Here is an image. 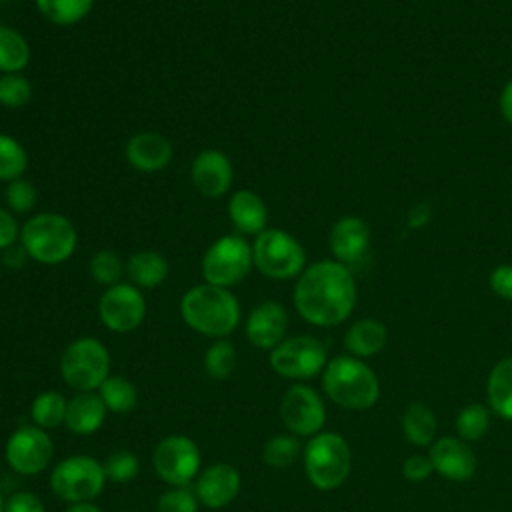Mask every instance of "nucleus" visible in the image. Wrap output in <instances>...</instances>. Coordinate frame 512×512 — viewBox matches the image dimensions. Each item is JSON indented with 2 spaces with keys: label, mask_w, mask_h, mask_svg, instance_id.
<instances>
[{
  "label": "nucleus",
  "mask_w": 512,
  "mask_h": 512,
  "mask_svg": "<svg viewBox=\"0 0 512 512\" xmlns=\"http://www.w3.org/2000/svg\"><path fill=\"white\" fill-rule=\"evenodd\" d=\"M252 262L270 280H290L306 268V250L290 232L266 228L252 240Z\"/></svg>",
  "instance_id": "nucleus-6"
},
{
  "label": "nucleus",
  "mask_w": 512,
  "mask_h": 512,
  "mask_svg": "<svg viewBox=\"0 0 512 512\" xmlns=\"http://www.w3.org/2000/svg\"><path fill=\"white\" fill-rule=\"evenodd\" d=\"M190 178L202 196L220 198L230 190L234 180L232 160L218 148H204L192 160Z\"/></svg>",
  "instance_id": "nucleus-15"
},
{
  "label": "nucleus",
  "mask_w": 512,
  "mask_h": 512,
  "mask_svg": "<svg viewBox=\"0 0 512 512\" xmlns=\"http://www.w3.org/2000/svg\"><path fill=\"white\" fill-rule=\"evenodd\" d=\"M66 408H68V400L60 392L46 390V392H40L32 400L30 418H32L34 426H38L42 430H50V428L64 424Z\"/></svg>",
  "instance_id": "nucleus-29"
},
{
  "label": "nucleus",
  "mask_w": 512,
  "mask_h": 512,
  "mask_svg": "<svg viewBox=\"0 0 512 512\" xmlns=\"http://www.w3.org/2000/svg\"><path fill=\"white\" fill-rule=\"evenodd\" d=\"M0 512H4V498H2V492H0Z\"/></svg>",
  "instance_id": "nucleus-46"
},
{
  "label": "nucleus",
  "mask_w": 512,
  "mask_h": 512,
  "mask_svg": "<svg viewBox=\"0 0 512 512\" xmlns=\"http://www.w3.org/2000/svg\"><path fill=\"white\" fill-rule=\"evenodd\" d=\"M230 224L242 236H258L268 226V208L264 198L248 188L236 190L226 204Z\"/></svg>",
  "instance_id": "nucleus-21"
},
{
  "label": "nucleus",
  "mask_w": 512,
  "mask_h": 512,
  "mask_svg": "<svg viewBox=\"0 0 512 512\" xmlns=\"http://www.w3.org/2000/svg\"><path fill=\"white\" fill-rule=\"evenodd\" d=\"M104 464L92 456L74 454L60 460L50 474V490L64 502H92L106 484Z\"/></svg>",
  "instance_id": "nucleus-9"
},
{
  "label": "nucleus",
  "mask_w": 512,
  "mask_h": 512,
  "mask_svg": "<svg viewBox=\"0 0 512 512\" xmlns=\"http://www.w3.org/2000/svg\"><path fill=\"white\" fill-rule=\"evenodd\" d=\"M106 412L108 410L98 394L78 392L72 400H68L64 424L78 436H90L100 430L106 420Z\"/></svg>",
  "instance_id": "nucleus-22"
},
{
  "label": "nucleus",
  "mask_w": 512,
  "mask_h": 512,
  "mask_svg": "<svg viewBox=\"0 0 512 512\" xmlns=\"http://www.w3.org/2000/svg\"><path fill=\"white\" fill-rule=\"evenodd\" d=\"M124 156L136 172L156 174L172 162L174 150L164 134L156 130H142L128 138Z\"/></svg>",
  "instance_id": "nucleus-18"
},
{
  "label": "nucleus",
  "mask_w": 512,
  "mask_h": 512,
  "mask_svg": "<svg viewBox=\"0 0 512 512\" xmlns=\"http://www.w3.org/2000/svg\"><path fill=\"white\" fill-rule=\"evenodd\" d=\"M280 418L294 436H314L326 422V406L314 388L292 384L280 400Z\"/></svg>",
  "instance_id": "nucleus-14"
},
{
  "label": "nucleus",
  "mask_w": 512,
  "mask_h": 512,
  "mask_svg": "<svg viewBox=\"0 0 512 512\" xmlns=\"http://www.w3.org/2000/svg\"><path fill=\"white\" fill-rule=\"evenodd\" d=\"M326 396L348 410H366L376 404L380 384L376 374L356 356H336L322 372Z\"/></svg>",
  "instance_id": "nucleus-4"
},
{
  "label": "nucleus",
  "mask_w": 512,
  "mask_h": 512,
  "mask_svg": "<svg viewBox=\"0 0 512 512\" xmlns=\"http://www.w3.org/2000/svg\"><path fill=\"white\" fill-rule=\"evenodd\" d=\"M240 490V474L232 464L216 462L196 476L194 494L206 508L228 506Z\"/></svg>",
  "instance_id": "nucleus-20"
},
{
  "label": "nucleus",
  "mask_w": 512,
  "mask_h": 512,
  "mask_svg": "<svg viewBox=\"0 0 512 512\" xmlns=\"http://www.w3.org/2000/svg\"><path fill=\"white\" fill-rule=\"evenodd\" d=\"M170 274V264L164 254L156 250H138L126 260L128 280L142 288H158Z\"/></svg>",
  "instance_id": "nucleus-23"
},
{
  "label": "nucleus",
  "mask_w": 512,
  "mask_h": 512,
  "mask_svg": "<svg viewBox=\"0 0 512 512\" xmlns=\"http://www.w3.org/2000/svg\"><path fill=\"white\" fill-rule=\"evenodd\" d=\"M356 304L352 270L338 260H318L302 270L294 286V306L312 326L344 322Z\"/></svg>",
  "instance_id": "nucleus-1"
},
{
  "label": "nucleus",
  "mask_w": 512,
  "mask_h": 512,
  "mask_svg": "<svg viewBox=\"0 0 512 512\" xmlns=\"http://www.w3.org/2000/svg\"><path fill=\"white\" fill-rule=\"evenodd\" d=\"M108 348L92 336L72 340L60 358V374L64 382L78 392H94L110 376Z\"/></svg>",
  "instance_id": "nucleus-8"
},
{
  "label": "nucleus",
  "mask_w": 512,
  "mask_h": 512,
  "mask_svg": "<svg viewBox=\"0 0 512 512\" xmlns=\"http://www.w3.org/2000/svg\"><path fill=\"white\" fill-rule=\"evenodd\" d=\"M180 316L194 332L218 340L236 330L242 310L230 288L202 282L184 292L180 300Z\"/></svg>",
  "instance_id": "nucleus-2"
},
{
  "label": "nucleus",
  "mask_w": 512,
  "mask_h": 512,
  "mask_svg": "<svg viewBox=\"0 0 512 512\" xmlns=\"http://www.w3.org/2000/svg\"><path fill=\"white\" fill-rule=\"evenodd\" d=\"M252 268V244L242 234H224L216 238L206 248L200 262L204 282L220 288L240 284Z\"/></svg>",
  "instance_id": "nucleus-7"
},
{
  "label": "nucleus",
  "mask_w": 512,
  "mask_h": 512,
  "mask_svg": "<svg viewBox=\"0 0 512 512\" xmlns=\"http://www.w3.org/2000/svg\"><path fill=\"white\" fill-rule=\"evenodd\" d=\"M38 14L54 26H74L94 8V0H34Z\"/></svg>",
  "instance_id": "nucleus-28"
},
{
  "label": "nucleus",
  "mask_w": 512,
  "mask_h": 512,
  "mask_svg": "<svg viewBox=\"0 0 512 512\" xmlns=\"http://www.w3.org/2000/svg\"><path fill=\"white\" fill-rule=\"evenodd\" d=\"M38 200V190L32 180L16 178L4 188V204L12 214H28Z\"/></svg>",
  "instance_id": "nucleus-37"
},
{
  "label": "nucleus",
  "mask_w": 512,
  "mask_h": 512,
  "mask_svg": "<svg viewBox=\"0 0 512 512\" xmlns=\"http://www.w3.org/2000/svg\"><path fill=\"white\" fill-rule=\"evenodd\" d=\"M198 498L186 486H172L162 492L156 502L158 512H198Z\"/></svg>",
  "instance_id": "nucleus-39"
},
{
  "label": "nucleus",
  "mask_w": 512,
  "mask_h": 512,
  "mask_svg": "<svg viewBox=\"0 0 512 512\" xmlns=\"http://www.w3.org/2000/svg\"><path fill=\"white\" fill-rule=\"evenodd\" d=\"M88 270H90V276L94 278V282L108 288V286L122 282L120 278L126 274V262L114 250L102 248L92 254Z\"/></svg>",
  "instance_id": "nucleus-33"
},
{
  "label": "nucleus",
  "mask_w": 512,
  "mask_h": 512,
  "mask_svg": "<svg viewBox=\"0 0 512 512\" xmlns=\"http://www.w3.org/2000/svg\"><path fill=\"white\" fill-rule=\"evenodd\" d=\"M146 316V298L132 282L108 286L98 300V318L110 332L126 334L136 330Z\"/></svg>",
  "instance_id": "nucleus-12"
},
{
  "label": "nucleus",
  "mask_w": 512,
  "mask_h": 512,
  "mask_svg": "<svg viewBox=\"0 0 512 512\" xmlns=\"http://www.w3.org/2000/svg\"><path fill=\"white\" fill-rule=\"evenodd\" d=\"M488 428H490V408L480 402H472L464 406L456 416V432L466 442L484 438Z\"/></svg>",
  "instance_id": "nucleus-32"
},
{
  "label": "nucleus",
  "mask_w": 512,
  "mask_h": 512,
  "mask_svg": "<svg viewBox=\"0 0 512 512\" xmlns=\"http://www.w3.org/2000/svg\"><path fill=\"white\" fill-rule=\"evenodd\" d=\"M288 330V312L280 302L264 300L256 304L244 324V334L254 348L272 350L284 338Z\"/></svg>",
  "instance_id": "nucleus-16"
},
{
  "label": "nucleus",
  "mask_w": 512,
  "mask_h": 512,
  "mask_svg": "<svg viewBox=\"0 0 512 512\" xmlns=\"http://www.w3.org/2000/svg\"><path fill=\"white\" fill-rule=\"evenodd\" d=\"M328 242L334 258L346 268H354L364 262L370 246L368 224L358 216H342L334 222Z\"/></svg>",
  "instance_id": "nucleus-19"
},
{
  "label": "nucleus",
  "mask_w": 512,
  "mask_h": 512,
  "mask_svg": "<svg viewBox=\"0 0 512 512\" xmlns=\"http://www.w3.org/2000/svg\"><path fill=\"white\" fill-rule=\"evenodd\" d=\"M500 112L508 124H512V80L506 82L500 94Z\"/></svg>",
  "instance_id": "nucleus-44"
},
{
  "label": "nucleus",
  "mask_w": 512,
  "mask_h": 512,
  "mask_svg": "<svg viewBox=\"0 0 512 512\" xmlns=\"http://www.w3.org/2000/svg\"><path fill=\"white\" fill-rule=\"evenodd\" d=\"M104 472L108 480L116 484H126L134 480L136 474L140 472V460L130 450H114L104 460Z\"/></svg>",
  "instance_id": "nucleus-38"
},
{
  "label": "nucleus",
  "mask_w": 512,
  "mask_h": 512,
  "mask_svg": "<svg viewBox=\"0 0 512 512\" xmlns=\"http://www.w3.org/2000/svg\"><path fill=\"white\" fill-rule=\"evenodd\" d=\"M300 450L302 446L296 436L278 434V436H272L262 446V460L272 468H288L298 460Z\"/></svg>",
  "instance_id": "nucleus-34"
},
{
  "label": "nucleus",
  "mask_w": 512,
  "mask_h": 512,
  "mask_svg": "<svg viewBox=\"0 0 512 512\" xmlns=\"http://www.w3.org/2000/svg\"><path fill=\"white\" fill-rule=\"evenodd\" d=\"M78 246L74 224L58 212H38L20 226L22 252L44 266L66 262Z\"/></svg>",
  "instance_id": "nucleus-3"
},
{
  "label": "nucleus",
  "mask_w": 512,
  "mask_h": 512,
  "mask_svg": "<svg viewBox=\"0 0 512 512\" xmlns=\"http://www.w3.org/2000/svg\"><path fill=\"white\" fill-rule=\"evenodd\" d=\"M490 410L512 422V356L494 364L486 384Z\"/></svg>",
  "instance_id": "nucleus-26"
},
{
  "label": "nucleus",
  "mask_w": 512,
  "mask_h": 512,
  "mask_svg": "<svg viewBox=\"0 0 512 512\" xmlns=\"http://www.w3.org/2000/svg\"><path fill=\"white\" fill-rule=\"evenodd\" d=\"M428 458L432 462V468L452 482L470 480L478 468L474 450L460 436H442L432 442Z\"/></svg>",
  "instance_id": "nucleus-17"
},
{
  "label": "nucleus",
  "mask_w": 512,
  "mask_h": 512,
  "mask_svg": "<svg viewBox=\"0 0 512 512\" xmlns=\"http://www.w3.org/2000/svg\"><path fill=\"white\" fill-rule=\"evenodd\" d=\"M28 168V152L20 140L0 132V182L22 178Z\"/></svg>",
  "instance_id": "nucleus-31"
},
{
  "label": "nucleus",
  "mask_w": 512,
  "mask_h": 512,
  "mask_svg": "<svg viewBox=\"0 0 512 512\" xmlns=\"http://www.w3.org/2000/svg\"><path fill=\"white\" fill-rule=\"evenodd\" d=\"M30 58L32 50L26 36L8 24H0V74L22 72Z\"/></svg>",
  "instance_id": "nucleus-27"
},
{
  "label": "nucleus",
  "mask_w": 512,
  "mask_h": 512,
  "mask_svg": "<svg viewBox=\"0 0 512 512\" xmlns=\"http://www.w3.org/2000/svg\"><path fill=\"white\" fill-rule=\"evenodd\" d=\"M326 364V346L314 336L302 334L284 338L270 350L272 370L290 380H308L324 372Z\"/></svg>",
  "instance_id": "nucleus-10"
},
{
  "label": "nucleus",
  "mask_w": 512,
  "mask_h": 512,
  "mask_svg": "<svg viewBox=\"0 0 512 512\" xmlns=\"http://www.w3.org/2000/svg\"><path fill=\"white\" fill-rule=\"evenodd\" d=\"M16 240H20L18 220L6 206H0V252L10 250Z\"/></svg>",
  "instance_id": "nucleus-40"
},
{
  "label": "nucleus",
  "mask_w": 512,
  "mask_h": 512,
  "mask_svg": "<svg viewBox=\"0 0 512 512\" xmlns=\"http://www.w3.org/2000/svg\"><path fill=\"white\" fill-rule=\"evenodd\" d=\"M52 456V438L48 436V432L34 424L14 430L4 448V458L8 466L22 476H34L42 472L50 464Z\"/></svg>",
  "instance_id": "nucleus-13"
},
{
  "label": "nucleus",
  "mask_w": 512,
  "mask_h": 512,
  "mask_svg": "<svg viewBox=\"0 0 512 512\" xmlns=\"http://www.w3.org/2000/svg\"><path fill=\"white\" fill-rule=\"evenodd\" d=\"M32 82L22 72L0 74V106L2 108H22L32 100Z\"/></svg>",
  "instance_id": "nucleus-36"
},
{
  "label": "nucleus",
  "mask_w": 512,
  "mask_h": 512,
  "mask_svg": "<svg viewBox=\"0 0 512 512\" xmlns=\"http://www.w3.org/2000/svg\"><path fill=\"white\" fill-rule=\"evenodd\" d=\"M490 288L496 296L512 300V264H500L490 272Z\"/></svg>",
  "instance_id": "nucleus-43"
},
{
  "label": "nucleus",
  "mask_w": 512,
  "mask_h": 512,
  "mask_svg": "<svg viewBox=\"0 0 512 512\" xmlns=\"http://www.w3.org/2000/svg\"><path fill=\"white\" fill-rule=\"evenodd\" d=\"M432 472H434V468H432L430 458L422 456V454H412L402 464V474L410 482H424Z\"/></svg>",
  "instance_id": "nucleus-41"
},
{
  "label": "nucleus",
  "mask_w": 512,
  "mask_h": 512,
  "mask_svg": "<svg viewBox=\"0 0 512 512\" xmlns=\"http://www.w3.org/2000/svg\"><path fill=\"white\" fill-rule=\"evenodd\" d=\"M386 340V326L374 318H362L354 322L344 334V346L356 358L376 356L386 346Z\"/></svg>",
  "instance_id": "nucleus-24"
},
{
  "label": "nucleus",
  "mask_w": 512,
  "mask_h": 512,
  "mask_svg": "<svg viewBox=\"0 0 512 512\" xmlns=\"http://www.w3.org/2000/svg\"><path fill=\"white\" fill-rule=\"evenodd\" d=\"M98 396L102 398L106 410L116 414L130 412L138 404V392L134 384L124 376H108L98 388Z\"/></svg>",
  "instance_id": "nucleus-30"
},
{
  "label": "nucleus",
  "mask_w": 512,
  "mask_h": 512,
  "mask_svg": "<svg viewBox=\"0 0 512 512\" xmlns=\"http://www.w3.org/2000/svg\"><path fill=\"white\" fill-rule=\"evenodd\" d=\"M4 512H44V504L34 492L22 490L4 502Z\"/></svg>",
  "instance_id": "nucleus-42"
},
{
  "label": "nucleus",
  "mask_w": 512,
  "mask_h": 512,
  "mask_svg": "<svg viewBox=\"0 0 512 512\" xmlns=\"http://www.w3.org/2000/svg\"><path fill=\"white\" fill-rule=\"evenodd\" d=\"M402 430L410 444L430 446L438 430V420L434 410L420 400L410 402L402 412Z\"/></svg>",
  "instance_id": "nucleus-25"
},
{
  "label": "nucleus",
  "mask_w": 512,
  "mask_h": 512,
  "mask_svg": "<svg viewBox=\"0 0 512 512\" xmlns=\"http://www.w3.org/2000/svg\"><path fill=\"white\" fill-rule=\"evenodd\" d=\"M352 468L348 442L336 432H318L304 448V472L318 490H334L344 484Z\"/></svg>",
  "instance_id": "nucleus-5"
},
{
  "label": "nucleus",
  "mask_w": 512,
  "mask_h": 512,
  "mask_svg": "<svg viewBox=\"0 0 512 512\" xmlns=\"http://www.w3.org/2000/svg\"><path fill=\"white\" fill-rule=\"evenodd\" d=\"M64 512H102V508L96 506L94 502H76V504H70Z\"/></svg>",
  "instance_id": "nucleus-45"
},
{
  "label": "nucleus",
  "mask_w": 512,
  "mask_h": 512,
  "mask_svg": "<svg viewBox=\"0 0 512 512\" xmlns=\"http://www.w3.org/2000/svg\"><path fill=\"white\" fill-rule=\"evenodd\" d=\"M200 448L182 434L162 438L152 454L156 474L170 486H188L200 474Z\"/></svg>",
  "instance_id": "nucleus-11"
},
{
  "label": "nucleus",
  "mask_w": 512,
  "mask_h": 512,
  "mask_svg": "<svg viewBox=\"0 0 512 512\" xmlns=\"http://www.w3.org/2000/svg\"><path fill=\"white\" fill-rule=\"evenodd\" d=\"M234 366H236V350L232 342H228L226 338H218L208 346L204 354V368L208 376H212L214 380H224L232 374Z\"/></svg>",
  "instance_id": "nucleus-35"
}]
</instances>
